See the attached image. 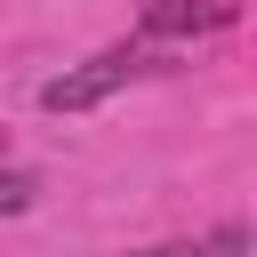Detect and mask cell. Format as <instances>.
Listing matches in <instances>:
<instances>
[{"instance_id": "obj_1", "label": "cell", "mask_w": 257, "mask_h": 257, "mask_svg": "<svg viewBox=\"0 0 257 257\" xmlns=\"http://www.w3.org/2000/svg\"><path fill=\"white\" fill-rule=\"evenodd\" d=\"M137 72H145V56H137V48H104V56L72 64V72L40 80V112H96V104H104V96H120Z\"/></svg>"}, {"instance_id": "obj_2", "label": "cell", "mask_w": 257, "mask_h": 257, "mask_svg": "<svg viewBox=\"0 0 257 257\" xmlns=\"http://www.w3.org/2000/svg\"><path fill=\"white\" fill-rule=\"evenodd\" d=\"M233 24L225 0H145V32H217Z\"/></svg>"}, {"instance_id": "obj_4", "label": "cell", "mask_w": 257, "mask_h": 257, "mask_svg": "<svg viewBox=\"0 0 257 257\" xmlns=\"http://www.w3.org/2000/svg\"><path fill=\"white\" fill-rule=\"evenodd\" d=\"M128 257H201V249H185V241H161V249H128Z\"/></svg>"}, {"instance_id": "obj_5", "label": "cell", "mask_w": 257, "mask_h": 257, "mask_svg": "<svg viewBox=\"0 0 257 257\" xmlns=\"http://www.w3.org/2000/svg\"><path fill=\"white\" fill-rule=\"evenodd\" d=\"M0 161H8V145H0Z\"/></svg>"}, {"instance_id": "obj_3", "label": "cell", "mask_w": 257, "mask_h": 257, "mask_svg": "<svg viewBox=\"0 0 257 257\" xmlns=\"http://www.w3.org/2000/svg\"><path fill=\"white\" fill-rule=\"evenodd\" d=\"M32 193H40V185H32L24 169H0V217H24V209H32Z\"/></svg>"}]
</instances>
